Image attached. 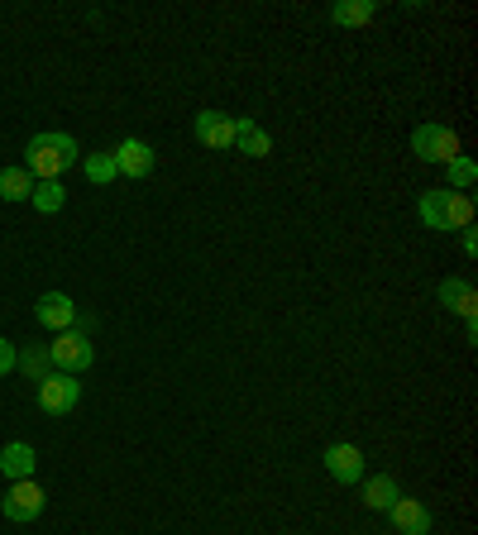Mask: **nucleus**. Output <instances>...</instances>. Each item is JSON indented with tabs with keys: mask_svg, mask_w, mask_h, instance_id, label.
Wrapping results in <instances>:
<instances>
[{
	"mask_svg": "<svg viewBox=\"0 0 478 535\" xmlns=\"http://www.w3.org/2000/svg\"><path fill=\"white\" fill-rule=\"evenodd\" d=\"M29 158H24V172L34 177V182H58L77 158H82V149H77V139L72 134H63V129H48V134H34L29 139Z\"/></svg>",
	"mask_w": 478,
	"mask_h": 535,
	"instance_id": "nucleus-1",
	"label": "nucleus"
},
{
	"mask_svg": "<svg viewBox=\"0 0 478 535\" xmlns=\"http://www.w3.org/2000/svg\"><path fill=\"white\" fill-rule=\"evenodd\" d=\"M416 215L426 230H469L474 225V196L469 192H426L416 201Z\"/></svg>",
	"mask_w": 478,
	"mask_h": 535,
	"instance_id": "nucleus-2",
	"label": "nucleus"
},
{
	"mask_svg": "<svg viewBox=\"0 0 478 535\" xmlns=\"http://www.w3.org/2000/svg\"><path fill=\"white\" fill-rule=\"evenodd\" d=\"M91 359H96V349H91V340L82 335V330H63L58 340L48 344V364L58 368V373H87Z\"/></svg>",
	"mask_w": 478,
	"mask_h": 535,
	"instance_id": "nucleus-3",
	"label": "nucleus"
},
{
	"mask_svg": "<svg viewBox=\"0 0 478 535\" xmlns=\"http://www.w3.org/2000/svg\"><path fill=\"white\" fill-rule=\"evenodd\" d=\"M412 153L421 163H450V158H459V134L450 125H416Z\"/></svg>",
	"mask_w": 478,
	"mask_h": 535,
	"instance_id": "nucleus-4",
	"label": "nucleus"
},
{
	"mask_svg": "<svg viewBox=\"0 0 478 535\" xmlns=\"http://www.w3.org/2000/svg\"><path fill=\"white\" fill-rule=\"evenodd\" d=\"M82 402V383L72 378V373H48L44 383H39V407L48 411V416H67V411Z\"/></svg>",
	"mask_w": 478,
	"mask_h": 535,
	"instance_id": "nucleus-5",
	"label": "nucleus"
},
{
	"mask_svg": "<svg viewBox=\"0 0 478 535\" xmlns=\"http://www.w3.org/2000/svg\"><path fill=\"white\" fill-rule=\"evenodd\" d=\"M196 144H206V149H235V115H225V110H196Z\"/></svg>",
	"mask_w": 478,
	"mask_h": 535,
	"instance_id": "nucleus-6",
	"label": "nucleus"
},
{
	"mask_svg": "<svg viewBox=\"0 0 478 535\" xmlns=\"http://www.w3.org/2000/svg\"><path fill=\"white\" fill-rule=\"evenodd\" d=\"M0 512L10 516V521H34V516L44 512V488L34 478H24V483H15L10 493L0 497Z\"/></svg>",
	"mask_w": 478,
	"mask_h": 535,
	"instance_id": "nucleus-7",
	"label": "nucleus"
},
{
	"mask_svg": "<svg viewBox=\"0 0 478 535\" xmlns=\"http://www.w3.org/2000/svg\"><path fill=\"white\" fill-rule=\"evenodd\" d=\"M34 321L63 335V330H72V321H77V301L67 297V292H48V297H39V306H34Z\"/></svg>",
	"mask_w": 478,
	"mask_h": 535,
	"instance_id": "nucleus-8",
	"label": "nucleus"
},
{
	"mask_svg": "<svg viewBox=\"0 0 478 535\" xmlns=\"http://www.w3.org/2000/svg\"><path fill=\"white\" fill-rule=\"evenodd\" d=\"M388 516H392V526H397V535H431V512L416 502V497H397L388 507Z\"/></svg>",
	"mask_w": 478,
	"mask_h": 535,
	"instance_id": "nucleus-9",
	"label": "nucleus"
},
{
	"mask_svg": "<svg viewBox=\"0 0 478 535\" xmlns=\"http://www.w3.org/2000/svg\"><path fill=\"white\" fill-rule=\"evenodd\" d=\"M110 158H115V172H120V177H149L153 172V149L144 139H125Z\"/></svg>",
	"mask_w": 478,
	"mask_h": 535,
	"instance_id": "nucleus-10",
	"label": "nucleus"
},
{
	"mask_svg": "<svg viewBox=\"0 0 478 535\" xmlns=\"http://www.w3.org/2000/svg\"><path fill=\"white\" fill-rule=\"evenodd\" d=\"M326 473L335 478V483H359V478H364V454L354 450V445H330Z\"/></svg>",
	"mask_w": 478,
	"mask_h": 535,
	"instance_id": "nucleus-11",
	"label": "nucleus"
},
{
	"mask_svg": "<svg viewBox=\"0 0 478 535\" xmlns=\"http://www.w3.org/2000/svg\"><path fill=\"white\" fill-rule=\"evenodd\" d=\"M34 464H39V454H34V445H24V440H15V445H5V450H0V473H5L10 483L34 478Z\"/></svg>",
	"mask_w": 478,
	"mask_h": 535,
	"instance_id": "nucleus-12",
	"label": "nucleus"
},
{
	"mask_svg": "<svg viewBox=\"0 0 478 535\" xmlns=\"http://www.w3.org/2000/svg\"><path fill=\"white\" fill-rule=\"evenodd\" d=\"M235 149L249 153V158H268V153H273V139H268V129H259V120L235 115Z\"/></svg>",
	"mask_w": 478,
	"mask_h": 535,
	"instance_id": "nucleus-13",
	"label": "nucleus"
},
{
	"mask_svg": "<svg viewBox=\"0 0 478 535\" xmlns=\"http://www.w3.org/2000/svg\"><path fill=\"white\" fill-rule=\"evenodd\" d=\"M440 306H450L455 316H478V292H474V282L445 278V282H440Z\"/></svg>",
	"mask_w": 478,
	"mask_h": 535,
	"instance_id": "nucleus-14",
	"label": "nucleus"
},
{
	"mask_svg": "<svg viewBox=\"0 0 478 535\" xmlns=\"http://www.w3.org/2000/svg\"><path fill=\"white\" fill-rule=\"evenodd\" d=\"M397 497H402V488H397V478H388V473H373L369 483H364V507H369V512H388Z\"/></svg>",
	"mask_w": 478,
	"mask_h": 535,
	"instance_id": "nucleus-15",
	"label": "nucleus"
},
{
	"mask_svg": "<svg viewBox=\"0 0 478 535\" xmlns=\"http://www.w3.org/2000/svg\"><path fill=\"white\" fill-rule=\"evenodd\" d=\"M373 15H378V5H373V0H335V5H330V20L345 24V29H354V24H369Z\"/></svg>",
	"mask_w": 478,
	"mask_h": 535,
	"instance_id": "nucleus-16",
	"label": "nucleus"
},
{
	"mask_svg": "<svg viewBox=\"0 0 478 535\" xmlns=\"http://www.w3.org/2000/svg\"><path fill=\"white\" fill-rule=\"evenodd\" d=\"M0 196H5V201H29V196H34V177L24 168H5L0 172Z\"/></svg>",
	"mask_w": 478,
	"mask_h": 535,
	"instance_id": "nucleus-17",
	"label": "nucleus"
},
{
	"mask_svg": "<svg viewBox=\"0 0 478 535\" xmlns=\"http://www.w3.org/2000/svg\"><path fill=\"white\" fill-rule=\"evenodd\" d=\"M34 211H44V215H58L63 211V201H67V192H63V182H34Z\"/></svg>",
	"mask_w": 478,
	"mask_h": 535,
	"instance_id": "nucleus-18",
	"label": "nucleus"
},
{
	"mask_svg": "<svg viewBox=\"0 0 478 535\" xmlns=\"http://www.w3.org/2000/svg\"><path fill=\"white\" fill-rule=\"evenodd\" d=\"M445 168H450V192H469V187L478 182V163H474V158H464V153H459V158H450Z\"/></svg>",
	"mask_w": 478,
	"mask_h": 535,
	"instance_id": "nucleus-19",
	"label": "nucleus"
},
{
	"mask_svg": "<svg viewBox=\"0 0 478 535\" xmlns=\"http://www.w3.org/2000/svg\"><path fill=\"white\" fill-rule=\"evenodd\" d=\"M82 172H87V182H96V187H110L120 172H115V158L110 153H91L87 163H82Z\"/></svg>",
	"mask_w": 478,
	"mask_h": 535,
	"instance_id": "nucleus-20",
	"label": "nucleus"
},
{
	"mask_svg": "<svg viewBox=\"0 0 478 535\" xmlns=\"http://www.w3.org/2000/svg\"><path fill=\"white\" fill-rule=\"evenodd\" d=\"M15 368H24L34 383H44L48 378V349H24L20 359H15Z\"/></svg>",
	"mask_w": 478,
	"mask_h": 535,
	"instance_id": "nucleus-21",
	"label": "nucleus"
},
{
	"mask_svg": "<svg viewBox=\"0 0 478 535\" xmlns=\"http://www.w3.org/2000/svg\"><path fill=\"white\" fill-rule=\"evenodd\" d=\"M15 359H20V349H15L10 340H0V378H5V373H15Z\"/></svg>",
	"mask_w": 478,
	"mask_h": 535,
	"instance_id": "nucleus-22",
	"label": "nucleus"
},
{
	"mask_svg": "<svg viewBox=\"0 0 478 535\" xmlns=\"http://www.w3.org/2000/svg\"><path fill=\"white\" fill-rule=\"evenodd\" d=\"M474 254H478V230L469 225V230H464V258H474Z\"/></svg>",
	"mask_w": 478,
	"mask_h": 535,
	"instance_id": "nucleus-23",
	"label": "nucleus"
}]
</instances>
